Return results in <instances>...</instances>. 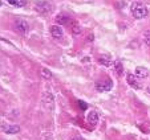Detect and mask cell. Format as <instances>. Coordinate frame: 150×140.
Returning <instances> with one entry per match:
<instances>
[{"label": "cell", "mask_w": 150, "mask_h": 140, "mask_svg": "<svg viewBox=\"0 0 150 140\" xmlns=\"http://www.w3.org/2000/svg\"><path fill=\"white\" fill-rule=\"evenodd\" d=\"M130 11H132V15H133L134 19H144V17H146L147 13H149L146 6L139 3V1H134V3L132 4Z\"/></svg>", "instance_id": "cell-1"}, {"label": "cell", "mask_w": 150, "mask_h": 140, "mask_svg": "<svg viewBox=\"0 0 150 140\" xmlns=\"http://www.w3.org/2000/svg\"><path fill=\"white\" fill-rule=\"evenodd\" d=\"M41 103H42L44 110H47V111H49V112L53 111V108H54V98H53V95H52L51 92H44V94H42Z\"/></svg>", "instance_id": "cell-2"}, {"label": "cell", "mask_w": 150, "mask_h": 140, "mask_svg": "<svg viewBox=\"0 0 150 140\" xmlns=\"http://www.w3.org/2000/svg\"><path fill=\"white\" fill-rule=\"evenodd\" d=\"M13 28H15V31H16L17 33H20V34H25L27 32L29 31L28 22H27L24 19H17L16 21H15V24H13Z\"/></svg>", "instance_id": "cell-3"}, {"label": "cell", "mask_w": 150, "mask_h": 140, "mask_svg": "<svg viewBox=\"0 0 150 140\" xmlns=\"http://www.w3.org/2000/svg\"><path fill=\"white\" fill-rule=\"evenodd\" d=\"M35 9H36L37 12H40V13H49V12H52V6L48 1H41V0H39V1L35 3Z\"/></svg>", "instance_id": "cell-4"}, {"label": "cell", "mask_w": 150, "mask_h": 140, "mask_svg": "<svg viewBox=\"0 0 150 140\" xmlns=\"http://www.w3.org/2000/svg\"><path fill=\"white\" fill-rule=\"evenodd\" d=\"M113 87V82L110 79H106L105 82H97L96 83V89L98 91H110Z\"/></svg>", "instance_id": "cell-5"}, {"label": "cell", "mask_w": 150, "mask_h": 140, "mask_svg": "<svg viewBox=\"0 0 150 140\" xmlns=\"http://www.w3.org/2000/svg\"><path fill=\"white\" fill-rule=\"evenodd\" d=\"M1 130L8 135H13V134H17V132L20 131V126H17V124H3V126H1Z\"/></svg>", "instance_id": "cell-6"}, {"label": "cell", "mask_w": 150, "mask_h": 140, "mask_svg": "<svg viewBox=\"0 0 150 140\" xmlns=\"http://www.w3.org/2000/svg\"><path fill=\"white\" fill-rule=\"evenodd\" d=\"M49 32H51L52 37H54V38H61L62 34H64V31H62V28L60 25H57V24L52 25L51 29H49Z\"/></svg>", "instance_id": "cell-7"}, {"label": "cell", "mask_w": 150, "mask_h": 140, "mask_svg": "<svg viewBox=\"0 0 150 140\" xmlns=\"http://www.w3.org/2000/svg\"><path fill=\"white\" fill-rule=\"evenodd\" d=\"M57 24H72V19L67 13H59L56 16Z\"/></svg>", "instance_id": "cell-8"}, {"label": "cell", "mask_w": 150, "mask_h": 140, "mask_svg": "<svg viewBox=\"0 0 150 140\" xmlns=\"http://www.w3.org/2000/svg\"><path fill=\"white\" fill-rule=\"evenodd\" d=\"M126 81L127 83L130 85L132 87H134V89H139V82H138V77L137 76H133V74H127L126 77Z\"/></svg>", "instance_id": "cell-9"}, {"label": "cell", "mask_w": 150, "mask_h": 140, "mask_svg": "<svg viewBox=\"0 0 150 140\" xmlns=\"http://www.w3.org/2000/svg\"><path fill=\"white\" fill-rule=\"evenodd\" d=\"M86 120H88L89 124L96 126V124L98 123V114H97V111H89L88 116H86Z\"/></svg>", "instance_id": "cell-10"}, {"label": "cell", "mask_w": 150, "mask_h": 140, "mask_svg": "<svg viewBox=\"0 0 150 140\" xmlns=\"http://www.w3.org/2000/svg\"><path fill=\"white\" fill-rule=\"evenodd\" d=\"M136 76L138 78H147L149 77V70L146 67H142V66H138L136 69Z\"/></svg>", "instance_id": "cell-11"}, {"label": "cell", "mask_w": 150, "mask_h": 140, "mask_svg": "<svg viewBox=\"0 0 150 140\" xmlns=\"http://www.w3.org/2000/svg\"><path fill=\"white\" fill-rule=\"evenodd\" d=\"M98 64H101L102 66H112L113 61H112L110 56H106V54H104V56H101L98 58Z\"/></svg>", "instance_id": "cell-12"}, {"label": "cell", "mask_w": 150, "mask_h": 140, "mask_svg": "<svg viewBox=\"0 0 150 140\" xmlns=\"http://www.w3.org/2000/svg\"><path fill=\"white\" fill-rule=\"evenodd\" d=\"M13 7H24L27 4V0H7Z\"/></svg>", "instance_id": "cell-13"}, {"label": "cell", "mask_w": 150, "mask_h": 140, "mask_svg": "<svg viewBox=\"0 0 150 140\" xmlns=\"http://www.w3.org/2000/svg\"><path fill=\"white\" fill-rule=\"evenodd\" d=\"M40 74H41V77H42L44 79H51L52 77H53L51 71H49L48 69H45V67H42V69L40 70Z\"/></svg>", "instance_id": "cell-14"}, {"label": "cell", "mask_w": 150, "mask_h": 140, "mask_svg": "<svg viewBox=\"0 0 150 140\" xmlns=\"http://www.w3.org/2000/svg\"><path fill=\"white\" fill-rule=\"evenodd\" d=\"M114 70H116V73L120 74V76L124 73V66H122V64H121L120 61H116V62H114Z\"/></svg>", "instance_id": "cell-15"}, {"label": "cell", "mask_w": 150, "mask_h": 140, "mask_svg": "<svg viewBox=\"0 0 150 140\" xmlns=\"http://www.w3.org/2000/svg\"><path fill=\"white\" fill-rule=\"evenodd\" d=\"M71 29H72V33L73 34H79L80 32H81V27H80L77 22H73V21H72V24H71Z\"/></svg>", "instance_id": "cell-16"}, {"label": "cell", "mask_w": 150, "mask_h": 140, "mask_svg": "<svg viewBox=\"0 0 150 140\" xmlns=\"http://www.w3.org/2000/svg\"><path fill=\"white\" fill-rule=\"evenodd\" d=\"M142 42H144L145 45H147V46L150 45V31H146L142 34Z\"/></svg>", "instance_id": "cell-17"}, {"label": "cell", "mask_w": 150, "mask_h": 140, "mask_svg": "<svg viewBox=\"0 0 150 140\" xmlns=\"http://www.w3.org/2000/svg\"><path fill=\"white\" fill-rule=\"evenodd\" d=\"M77 104H79L80 108L84 110V111H85V110H88V104L85 103V102H82V101H77Z\"/></svg>", "instance_id": "cell-18"}, {"label": "cell", "mask_w": 150, "mask_h": 140, "mask_svg": "<svg viewBox=\"0 0 150 140\" xmlns=\"http://www.w3.org/2000/svg\"><path fill=\"white\" fill-rule=\"evenodd\" d=\"M72 140H84L82 137H74V139H72Z\"/></svg>", "instance_id": "cell-19"}, {"label": "cell", "mask_w": 150, "mask_h": 140, "mask_svg": "<svg viewBox=\"0 0 150 140\" xmlns=\"http://www.w3.org/2000/svg\"><path fill=\"white\" fill-rule=\"evenodd\" d=\"M147 94H150V87H147Z\"/></svg>", "instance_id": "cell-20"}, {"label": "cell", "mask_w": 150, "mask_h": 140, "mask_svg": "<svg viewBox=\"0 0 150 140\" xmlns=\"http://www.w3.org/2000/svg\"><path fill=\"white\" fill-rule=\"evenodd\" d=\"M1 6H3V3H1V0H0V7H1Z\"/></svg>", "instance_id": "cell-21"}]
</instances>
